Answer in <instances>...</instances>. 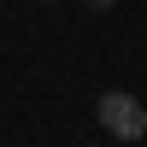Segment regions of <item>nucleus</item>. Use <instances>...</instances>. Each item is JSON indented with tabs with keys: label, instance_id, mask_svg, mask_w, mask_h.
<instances>
[{
	"label": "nucleus",
	"instance_id": "1",
	"mask_svg": "<svg viewBox=\"0 0 147 147\" xmlns=\"http://www.w3.org/2000/svg\"><path fill=\"white\" fill-rule=\"evenodd\" d=\"M100 129L106 136H118V141H141L147 136V112H141V100L136 94H124V88H112V94H100Z\"/></svg>",
	"mask_w": 147,
	"mask_h": 147
},
{
	"label": "nucleus",
	"instance_id": "2",
	"mask_svg": "<svg viewBox=\"0 0 147 147\" xmlns=\"http://www.w3.org/2000/svg\"><path fill=\"white\" fill-rule=\"evenodd\" d=\"M82 6H88V12H106V6H112V0H82Z\"/></svg>",
	"mask_w": 147,
	"mask_h": 147
}]
</instances>
